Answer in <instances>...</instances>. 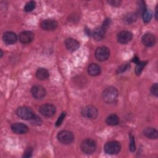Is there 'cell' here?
I'll return each mask as SVG.
<instances>
[{
	"label": "cell",
	"mask_w": 158,
	"mask_h": 158,
	"mask_svg": "<svg viewBox=\"0 0 158 158\" xmlns=\"http://www.w3.org/2000/svg\"><path fill=\"white\" fill-rule=\"evenodd\" d=\"M137 19V15L135 13H128L126 14L123 20L127 23H131L135 22Z\"/></svg>",
	"instance_id": "22"
},
{
	"label": "cell",
	"mask_w": 158,
	"mask_h": 158,
	"mask_svg": "<svg viewBox=\"0 0 158 158\" xmlns=\"http://www.w3.org/2000/svg\"><path fill=\"white\" fill-rule=\"evenodd\" d=\"M34 38V34L30 31H23L19 34V40L23 44L30 43Z\"/></svg>",
	"instance_id": "13"
},
{
	"label": "cell",
	"mask_w": 158,
	"mask_h": 158,
	"mask_svg": "<svg viewBox=\"0 0 158 158\" xmlns=\"http://www.w3.org/2000/svg\"><path fill=\"white\" fill-rule=\"evenodd\" d=\"M81 115L87 119H95L98 117V110L93 106H87L82 109Z\"/></svg>",
	"instance_id": "6"
},
{
	"label": "cell",
	"mask_w": 158,
	"mask_h": 158,
	"mask_svg": "<svg viewBox=\"0 0 158 158\" xmlns=\"http://www.w3.org/2000/svg\"><path fill=\"white\" fill-rule=\"evenodd\" d=\"M141 41L143 44L147 46V47H151L155 44L156 39L155 36L152 33H146L144 34L141 38Z\"/></svg>",
	"instance_id": "15"
},
{
	"label": "cell",
	"mask_w": 158,
	"mask_h": 158,
	"mask_svg": "<svg viewBox=\"0 0 158 158\" xmlns=\"http://www.w3.org/2000/svg\"><path fill=\"white\" fill-rule=\"evenodd\" d=\"M57 138L59 141L63 144H69L72 143L74 139L73 133L67 130H62L59 132Z\"/></svg>",
	"instance_id": "4"
},
{
	"label": "cell",
	"mask_w": 158,
	"mask_h": 158,
	"mask_svg": "<svg viewBox=\"0 0 158 158\" xmlns=\"http://www.w3.org/2000/svg\"><path fill=\"white\" fill-rule=\"evenodd\" d=\"M31 93L34 98L41 99L46 96V89L41 85H34L31 89Z\"/></svg>",
	"instance_id": "9"
},
{
	"label": "cell",
	"mask_w": 158,
	"mask_h": 158,
	"mask_svg": "<svg viewBox=\"0 0 158 158\" xmlns=\"http://www.w3.org/2000/svg\"><path fill=\"white\" fill-rule=\"evenodd\" d=\"M2 40L6 44H13L16 43L17 36L16 34L12 31H6L2 35Z\"/></svg>",
	"instance_id": "14"
},
{
	"label": "cell",
	"mask_w": 158,
	"mask_h": 158,
	"mask_svg": "<svg viewBox=\"0 0 158 158\" xmlns=\"http://www.w3.org/2000/svg\"><path fill=\"white\" fill-rule=\"evenodd\" d=\"M58 23L56 20L51 19H46L41 22L40 26L41 27L46 31H52L56 29Z\"/></svg>",
	"instance_id": "11"
},
{
	"label": "cell",
	"mask_w": 158,
	"mask_h": 158,
	"mask_svg": "<svg viewBox=\"0 0 158 158\" xmlns=\"http://www.w3.org/2000/svg\"><path fill=\"white\" fill-rule=\"evenodd\" d=\"M107 2L110 4L111 6H114V7H118L120 5L121 1H118V0H111V1H108Z\"/></svg>",
	"instance_id": "32"
},
{
	"label": "cell",
	"mask_w": 158,
	"mask_h": 158,
	"mask_svg": "<svg viewBox=\"0 0 158 158\" xmlns=\"http://www.w3.org/2000/svg\"><path fill=\"white\" fill-rule=\"evenodd\" d=\"M36 76L39 80H44L48 78L49 74L46 69L39 68L36 72Z\"/></svg>",
	"instance_id": "21"
},
{
	"label": "cell",
	"mask_w": 158,
	"mask_h": 158,
	"mask_svg": "<svg viewBox=\"0 0 158 158\" xmlns=\"http://www.w3.org/2000/svg\"><path fill=\"white\" fill-rule=\"evenodd\" d=\"M92 36L96 41L102 40L105 36V30L102 27L95 28L92 31Z\"/></svg>",
	"instance_id": "18"
},
{
	"label": "cell",
	"mask_w": 158,
	"mask_h": 158,
	"mask_svg": "<svg viewBox=\"0 0 158 158\" xmlns=\"http://www.w3.org/2000/svg\"><path fill=\"white\" fill-rule=\"evenodd\" d=\"M16 114L19 117L26 120H30L35 114L31 108L27 106L19 107L16 110Z\"/></svg>",
	"instance_id": "3"
},
{
	"label": "cell",
	"mask_w": 158,
	"mask_h": 158,
	"mask_svg": "<svg viewBox=\"0 0 158 158\" xmlns=\"http://www.w3.org/2000/svg\"><path fill=\"white\" fill-rule=\"evenodd\" d=\"M133 35L130 31L123 30L117 35V41L121 44H127L132 39Z\"/></svg>",
	"instance_id": "10"
},
{
	"label": "cell",
	"mask_w": 158,
	"mask_h": 158,
	"mask_svg": "<svg viewBox=\"0 0 158 158\" xmlns=\"http://www.w3.org/2000/svg\"><path fill=\"white\" fill-rule=\"evenodd\" d=\"M147 62L145 61H141V62H138V63H136V65L135 67V73L136 74V75H139L141 73V72L143 71L144 67H145V65H146Z\"/></svg>",
	"instance_id": "23"
},
{
	"label": "cell",
	"mask_w": 158,
	"mask_h": 158,
	"mask_svg": "<svg viewBox=\"0 0 158 158\" xmlns=\"http://www.w3.org/2000/svg\"><path fill=\"white\" fill-rule=\"evenodd\" d=\"M110 23V19H106L105 21L103 22L102 26L101 27H102L104 30H106V29L109 26Z\"/></svg>",
	"instance_id": "33"
},
{
	"label": "cell",
	"mask_w": 158,
	"mask_h": 158,
	"mask_svg": "<svg viewBox=\"0 0 158 158\" xmlns=\"http://www.w3.org/2000/svg\"><path fill=\"white\" fill-rule=\"evenodd\" d=\"M151 93L154 95L155 96H158V85L157 83H154L151 88Z\"/></svg>",
	"instance_id": "29"
},
{
	"label": "cell",
	"mask_w": 158,
	"mask_h": 158,
	"mask_svg": "<svg viewBox=\"0 0 158 158\" xmlns=\"http://www.w3.org/2000/svg\"><path fill=\"white\" fill-rule=\"evenodd\" d=\"M121 149V145L119 142L112 141L107 143L104 147V152L108 154H117Z\"/></svg>",
	"instance_id": "5"
},
{
	"label": "cell",
	"mask_w": 158,
	"mask_h": 158,
	"mask_svg": "<svg viewBox=\"0 0 158 158\" xmlns=\"http://www.w3.org/2000/svg\"><path fill=\"white\" fill-rule=\"evenodd\" d=\"M65 114H66V113H65V112H63L60 114V115L59 117V118H58V119H57V122H56V125L57 127L60 125V124L62 123V122H63V120H64V118H65Z\"/></svg>",
	"instance_id": "30"
},
{
	"label": "cell",
	"mask_w": 158,
	"mask_h": 158,
	"mask_svg": "<svg viewBox=\"0 0 158 158\" xmlns=\"http://www.w3.org/2000/svg\"><path fill=\"white\" fill-rule=\"evenodd\" d=\"M31 123L32 125H39L40 124H41L42 121L40 117H39L37 115L35 114V115L33 116V117L30 120Z\"/></svg>",
	"instance_id": "26"
},
{
	"label": "cell",
	"mask_w": 158,
	"mask_h": 158,
	"mask_svg": "<svg viewBox=\"0 0 158 158\" xmlns=\"http://www.w3.org/2000/svg\"><path fill=\"white\" fill-rule=\"evenodd\" d=\"M40 113L46 117H50L54 115L56 112V107L51 104H44L41 105L39 108Z\"/></svg>",
	"instance_id": "8"
},
{
	"label": "cell",
	"mask_w": 158,
	"mask_h": 158,
	"mask_svg": "<svg viewBox=\"0 0 158 158\" xmlns=\"http://www.w3.org/2000/svg\"><path fill=\"white\" fill-rule=\"evenodd\" d=\"M144 135L149 139H157L158 132L156 129L154 128H146L143 130Z\"/></svg>",
	"instance_id": "19"
},
{
	"label": "cell",
	"mask_w": 158,
	"mask_h": 158,
	"mask_svg": "<svg viewBox=\"0 0 158 158\" xmlns=\"http://www.w3.org/2000/svg\"><path fill=\"white\" fill-rule=\"evenodd\" d=\"M35 5H36V3H35V1H31L28 2L24 7L25 11L30 12V11L33 10L34 9V8L35 7Z\"/></svg>",
	"instance_id": "25"
},
{
	"label": "cell",
	"mask_w": 158,
	"mask_h": 158,
	"mask_svg": "<svg viewBox=\"0 0 158 158\" xmlns=\"http://www.w3.org/2000/svg\"><path fill=\"white\" fill-rule=\"evenodd\" d=\"M138 10L141 14H143V12L145 11V5L144 4L143 1H139L138 2Z\"/></svg>",
	"instance_id": "28"
},
{
	"label": "cell",
	"mask_w": 158,
	"mask_h": 158,
	"mask_svg": "<svg viewBox=\"0 0 158 158\" xmlns=\"http://www.w3.org/2000/svg\"><path fill=\"white\" fill-rule=\"evenodd\" d=\"M130 67V65L128 64H123L122 65H120V67H118L117 70V72L120 73H123L125 71H126L127 69H128V68Z\"/></svg>",
	"instance_id": "27"
},
{
	"label": "cell",
	"mask_w": 158,
	"mask_h": 158,
	"mask_svg": "<svg viewBox=\"0 0 158 158\" xmlns=\"http://www.w3.org/2000/svg\"><path fill=\"white\" fill-rule=\"evenodd\" d=\"M143 19L144 22L148 23L152 17V13L151 10H145V11L143 12Z\"/></svg>",
	"instance_id": "24"
},
{
	"label": "cell",
	"mask_w": 158,
	"mask_h": 158,
	"mask_svg": "<svg viewBox=\"0 0 158 158\" xmlns=\"http://www.w3.org/2000/svg\"><path fill=\"white\" fill-rule=\"evenodd\" d=\"M118 95V93L117 89L114 86H109L104 90L102 96L105 102L112 104L117 101Z\"/></svg>",
	"instance_id": "1"
},
{
	"label": "cell",
	"mask_w": 158,
	"mask_h": 158,
	"mask_svg": "<svg viewBox=\"0 0 158 158\" xmlns=\"http://www.w3.org/2000/svg\"><path fill=\"white\" fill-rule=\"evenodd\" d=\"M106 122L109 125L115 126V125H117L118 124L119 118L116 114H112L107 117V118L106 119Z\"/></svg>",
	"instance_id": "20"
},
{
	"label": "cell",
	"mask_w": 158,
	"mask_h": 158,
	"mask_svg": "<svg viewBox=\"0 0 158 158\" xmlns=\"http://www.w3.org/2000/svg\"><path fill=\"white\" fill-rule=\"evenodd\" d=\"M11 130L16 134H25L28 132V127L23 123H15L12 125Z\"/></svg>",
	"instance_id": "12"
},
{
	"label": "cell",
	"mask_w": 158,
	"mask_h": 158,
	"mask_svg": "<svg viewBox=\"0 0 158 158\" xmlns=\"http://www.w3.org/2000/svg\"><path fill=\"white\" fill-rule=\"evenodd\" d=\"M65 45L67 49L71 52L75 51L80 47V43L73 38H67L65 41Z\"/></svg>",
	"instance_id": "16"
},
{
	"label": "cell",
	"mask_w": 158,
	"mask_h": 158,
	"mask_svg": "<svg viewBox=\"0 0 158 158\" xmlns=\"http://www.w3.org/2000/svg\"><path fill=\"white\" fill-rule=\"evenodd\" d=\"M110 56L109 49L106 46H100L96 49L95 57L99 61L106 60Z\"/></svg>",
	"instance_id": "7"
},
{
	"label": "cell",
	"mask_w": 158,
	"mask_h": 158,
	"mask_svg": "<svg viewBox=\"0 0 158 158\" xmlns=\"http://www.w3.org/2000/svg\"><path fill=\"white\" fill-rule=\"evenodd\" d=\"M88 72L91 76H93V77L98 76L100 75L101 72V68L97 64L92 63L88 65Z\"/></svg>",
	"instance_id": "17"
},
{
	"label": "cell",
	"mask_w": 158,
	"mask_h": 158,
	"mask_svg": "<svg viewBox=\"0 0 158 158\" xmlns=\"http://www.w3.org/2000/svg\"><path fill=\"white\" fill-rule=\"evenodd\" d=\"M80 148L84 153L90 154L95 151L96 144L93 139L91 138H86L81 141Z\"/></svg>",
	"instance_id": "2"
},
{
	"label": "cell",
	"mask_w": 158,
	"mask_h": 158,
	"mask_svg": "<svg viewBox=\"0 0 158 158\" xmlns=\"http://www.w3.org/2000/svg\"><path fill=\"white\" fill-rule=\"evenodd\" d=\"M32 152H33V149L30 148L29 149H28L24 153V155H23V157H30L31 156V154H32Z\"/></svg>",
	"instance_id": "34"
},
{
	"label": "cell",
	"mask_w": 158,
	"mask_h": 158,
	"mask_svg": "<svg viewBox=\"0 0 158 158\" xmlns=\"http://www.w3.org/2000/svg\"><path fill=\"white\" fill-rule=\"evenodd\" d=\"M135 139L134 136L130 135V149L131 152H133L135 151Z\"/></svg>",
	"instance_id": "31"
}]
</instances>
